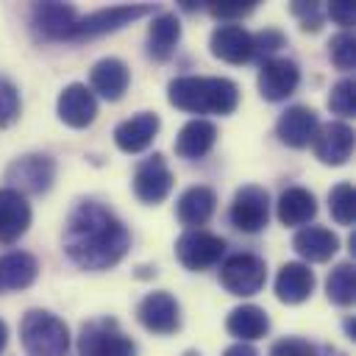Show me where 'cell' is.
I'll use <instances>...</instances> for the list:
<instances>
[{"instance_id": "1", "label": "cell", "mask_w": 356, "mask_h": 356, "mask_svg": "<svg viewBox=\"0 0 356 356\" xmlns=\"http://www.w3.org/2000/svg\"><path fill=\"white\" fill-rule=\"evenodd\" d=\"M131 234L122 220L97 200H81L64 225V253L81 270H108L125 259Z\"/></svg>"}, {"instance_id": "2", "label": "cell", "mask_w": 356, "mask_h": 356, "mask_svg": "<svg viewBox=\"0 0 356 356\" xmlns=\"http://www.w3.org/2000/svg\"><path fill=\"white\" fill-rule=\"evenodd\" d=\"M170 106L189 114H231L239 106V86L220 75H178L167 83Z\"/></svg>"}, {"instance_id": "3", "label": "cell", "mask_w": 356, "mask_h": 356, "mask_svg": "<svg viewBox=\"0 0 356 356\" xmlns=\"http://www.w3.org/2000/svg\"><path fill=\"white\" fill-rule=\"evenodd\" d=\"M19 342L28 356H67L70 328L53 312L31 309L19 320Z\"/></svg>"}, {"instance_id": "4", "label": "cell", "mask_w": 356, "mask_h": 356, "mask_svg": "<svg viewBox=\"0 0 356 356\" xmlns=\"http://www.w3.org/2000/svg\"><path fill=\"white\" fill-rule=\"evenodd\" d=\"M78 356H136V345L120 331L114 317H100L83 323L78 334Z\"/></svg>"}, {"instance_id": "5", "label": "cell", "mask_w": 356, "mask_h": 356, "mask_svg": "<svg viewBox=\"0 0 356 356\" xmlns=\"http://www.w3.org/2000/svg\"><path fill=\"white\" fill-rule=\"evenodd\" d=\"M153 6H111V8H97L86 17H78V22L72 25L67 42H81V39H97L106 33H114L125 25H131L134 19H142L147 14H153Z\"/></svg>"}, {"instance_id": "6", "label": "cell", "mask_w": 356, "mask_h": 356, "mask_svg": "<svg viewBox=\"0 0 356 356\" xmlns=\"http://www.w3.org/2000/svg\"><path fill=\"white\" fill-rule=\"evenodd\" d=\"M222 253H225V239L206 228H189L175 239V256L192 273L217 267L222 261Z\"/></svg>"}, {"instance_id": "7", "label": "cell", "mask_w": 356, "mask_h": 356, "mask_svg": "<svg viewBox=\"0 0 356 356\" xmlns=\"http://www.w3.org/2000/svg\"><path fill=\"white\" fill-rule=\"evenodd\" d=\"M264 281H267V264L256 253H234L220 264V284L236 298H250L261 292Z\"/></svg>"}, {"instance_id": "8", "label": "cell", "mask_w": 356, "mask_h": 356, "mask_svg": "<svg viewBox=\"0 0 356 356\" xmlns=\"http://www.w3.org/2000/svg\"><path fill=\"white\" fill-rule=\"evenodd\" d=\"M6 181H11V189H17L19 195H42L53 186L56 181V161L44 153H28L19 156L8 164L6 170Z\"/></svg>"}, {"instance_id": "9", "label": "cell", "mask_w": 356, "mask_h": 356, "mask_svg": "<svg viewBox=\"0 0 356 356\" xmlns=\"http://www.w3.org/2000/svg\"><path fill=\"white\" fill-rule=\"evenodd\" d=\"M228 220L242 234H259L270 220V195H267V189H261L256 184L239 186L234 200H231Z\"/></svg>"}, {"instance_id": "10", "label": "cell", "mask_w": 356, "mask_h": 356, "mask_svg": "<svg viewBox=\"0 0 356 356\" xmlns=\"http://www.w3.org/2000/svg\"><path fill=\"white\" fill-rule=\"evenodd\" d=\"M170 192H172V172H170L161 153H153V156H147L145 161L136 164V170H134V195L142 203L159 206L161 200H167Z\"/></svg>"}, {"instance_id": "11", "label": "cell", "mask_w": 356, "mask_h": 356, "mask_svg": "<svg viewBox=\"0 0 356 356\" xmlns=\"http://www.w3.org/2000/svg\"><path fill=\"white\" fill-rule=\"evenodd\" d=\"M136 317H139V323H142L150 334L167 337V334H175V331L181 328V306H178V300H175L170 292H164V289L147 292V295L139 300V306H136Z\"/></svg>"}, {"instance_id": "12", "label": "cell", "mask_w": 356, "mask_h": 356, "mask_svg": "<svg viewBox=\"0 0 356 356\" xmlns=\"http://www.w3.org/2000/svg\"><path fill=\"white\" fill-rule=\"evenodd\" d=\"M300 83V67L286 58V56H275L261 61L259 67V95L270 103L286 100Z\"/></svg>"}, {"instance_id": "13", "label": "cell", "mask_w": 356, "mask_h": 356, "mask_svg": "<svg viewBox=\"0 0 356 356\" xmlns=\"http://www.w3.org/2000/svg\"><path fill=\"white\" fill-rule=\"evenodd\" d=\"M211 56L225 64H245L253 58V33L239 22H222L209 36Z\"/></svg>"}, {"instance_id": "14", "label": "cell", "mask_w": 356, "mask_h": 356, "mask_svg": "<svg viewBox=\"0 0 356 356\" xmlns=\"http://www.w3.org/2000/svg\"><path fill=\"white\" fill-rule=\"evenodd\" d=\"M56 111H58V120L64 125L86 128L97 117V100L86 83H70L61 89V95L56 100Z\"/></svg>"}, {"instance_id": "15", "label": "cell", "mask_w": 356, "mask_h": 356, "mask_svg": "<svg viewBox=\"0 0 356 356\" xmlns=\"http://www.w3.org/2000/svg\"><path fill=\"white\" fill-rule=\"evenodd\" d=\"M320 128L317 111L309 106H289L286 111H281L278 122H275V136L286 145V147H309L314 134Z\"/></svg>"}, {"instance_id": "16", "label": "cell", "mask_w": 356, "mask_h": 356, "mask_svg": "<svg viewBox=\"0 0 356 356\" xmlns=\"http://www.w3.org/2000/svg\"><path fill=\"white\" fill-rule=\"evenodd\" d=\"M312 145H314V156H317L323 164L339 167V164H345V161L350 159V153H353V131H350V125L334 120V122H325V125L317 128Z\"/></svg>"}, {"instance_id": "17", "label": "cell", "mask_w": 356, "mask_h": 356, "mask_svg": "<svg viewBox=\"0 0 356 356\" xmlns=\"http://www.w3.org/2000/svg\"><path fill=\"white\" fill-rule=\"evenodd\" d=\"M78 17L81 14L75 11V6H67V3H36L31 11L33 31L47 42L67 39L72 25L78 22Z\"/></svg>"}, {"instance_id": "18", "label": "cell", "mask_w": 356, "mask_h": 356, "mask_svg": "<svg viewBox=\"0 0 356 356\" xmlns=\"http://www.w3.org/2000/svg\"><path fill=\"white\" fill-rule=\"evenodd\" d=\"M159 128H161V120L156 111H139L114 128V142L122 153H142L156 139Z\"/></svg>"}, {"instance_id": "19", "label": "cell", "mask_w": 356, "mask_h": 356, "mask_svg": "<svg viewBox=\"0 0 356 356\" xmlns=\"http://www.w3.org/2000/svg\"><path fill=\"white\" fill-rule=\"evenodd\" d=\"M31 225V206L25 195L11 186L0 189V245H14Z\"/></svg>"}, {"instance_id": "20", "label": "cell", "mask_w": 356, "mask_h": 356, "mask_svg": "<svg viewBox=\"0 0 356 356\" xmlns=\"http://www.w3.org/2000/svg\"><path fill=\"white\" fill-rule=\"evenodd\" d=\"M89 83H92V95L97 92L103 100H120L131 83V72H128V64L122 58H100L92 72H89Z\"/></svg>"}, {"instance_id": "21", "label": "cell", "mask_w": 356, "mask_h": 356, "mask_svg": "<svg viewBox=\"0 0 356 356\" xmlns=\"http://www.w3.org/2000/svg\"><path fill=\"white\" fill-rule=\"evenodd\" d=\"M314 292V273L309 270V264L300 261H286L281 264L278 275H275V298L281 303H303L309 300Z\"/></svg>"}, {"instance_id": "22", "label": "cell", "mask_w": 356, "mask_h": 356, "mask_svg": "<svg viewBox=\"0 0 356 356\" xmlns=\"http://www.w3.org/2000/svg\"><path fill=\"white\" fill-rule=\"evenodd\" d=\"M214 209H217V195H214V189L197 184V186H189V189L181 192L178 206H175V214H178L181 225H186V231H189V228L206 225V222L211 220Z\"/></svg>"}, {"instance_id": "23", "label": "cell", "mask_w": 356, "mask_h": 356, "mask_svg": "<svg viewBox=\"0 0 356 356\" xmlns=\"http://www.w3.org/2000/svg\"><path fill=\"white\" fill-rule=\"evenodd\" d=\"M39 275V261L25 250H8L0 256V295L28 289Z\"/></svg>"}, {"instance_id": "24", "label": "cell", "mask_w": 356, "mask_h": 356, "mask_svg": "<svg viewBox=\"0 0 356 356\" xmlns=\"http://www.w3.org/2000/svg\"><path fill=\"white\" fill-rule=\"evenodd\" d=\"M214 142H217V125L211 120L195 117V120H189L178 131V136H175V153L181 159L195 161V159H203L214 147Z\"/></svg>"}, {"instance_id": "25", "label": "cell", "mask_w": 356, "mask_h": 356, "mask_svg": "<svg viewBox=\"0 0 356 356\" xmlns=\"http://www.w3.org/2000/svg\"><path fill=\"white\" fill-rule=\"evenodd\" d=\"M181 42V22L172 11H159L147 28V56L153 61H167Z\"/></svg>"}, {"instance_id": "26", "label": "cell", "mask_w": 356, "mask_h": 356, "mask_svg": "<svg viewBox=\"0 0 356 356\" xmlns=\"http://www.w3.org/2000/svg\"><path fill=\"white\" fill-rule=\"evenodd\" d=\"M292 248L298 250L300 259L306 261H328L339 250V236L331 228L323 225H306L295 234Z\"/></svg>"}, {"instance_id": "27", "label": "cell", "mask_w": 356, "mask_h": 356, "mask_svg": "<svg viewBox=\"0 0 356 356\" xmlns=\"http://www.w3.org/2000/svg\"><path fill=\"white\" fill-rule=\"evenodd\" d=\"M225 328L231 337H236L239 342H253V339H261L267 331H270V317L261 306L256 303H242L236 309H231L228 320H225Z\"/></svg>"}, {"instance_id": "28", "label": "cell", "mask_w": 356, "mask_h": 356, "mask_svg": "<svg viewBox=\"0 0 356 356\" xmlns=\"http://www.w3.org/2000/svg\"><path fill=\"white\" fill-rule=\"evenodd\" d=\"M275 214L284 225H306L317 214V200L306 186H286L275 203Z\"/></svg>"}, {"instance_id": "29", "label": "cell", "mask_w": 356, "mask_h": 356, "mask_svg": "<svg viewBox=\"0 0 356 356\" xmlns=\"http://www.w3.org/2000/svg\"><path fill=\"white\" fill-rule=\"evenodd\" d=\"M325 292H328V300L337 303V306H350L353 303V298H356V270H353L350 261H339L328 273Z\"/></svg>"}, {"instance_id": "30", "label": "cell", "mask_w": 356, "mask_h": 356, "mask_svg": "<svg viewBox=\"0 0 356 356\" xmlns=\"http://www.w3.org/2000/svg\"><path fill=\"white\" fill-rule=\"evenodd\" d=\"M353 200H356L353 184H348V181L337 184V186L328 192V211H331V217H334L339 225H350V222H353Z\"/></svg>"}, {"instance_id": "31", "label": "cell", "mask_w": 356, "mask_h": 356, "mask_svg": "<svg viewBox=\"0 0 356 356\" xmlns=\"http://www.w3.org/2000/svg\"><path fill=\"white\" fill-rule=\"evenodd\" d=\"M353 47H356L353 33H350V31H339V33L331 36V42H328V56H331V61H334L339 70L348 72V70H353V64H356Z\"/></svg>"}, {"instance_id": "32", "label": "cell", "mask_w": 356, "mask_h": 356, "mask_svg": "<svg viewBox=\"0 0 356 356\" xmlns=\"http://www.w3.org/2000/svg\"><path fill=\"white\" fill-rule=\"evenodd\" d=\"M281 47H286V36L278 28H264V31L253 33V58H259V61L275 58V53Z\"/></svg>"}, {"instance_id": "33", "label": "cell", "mask_w": 356, "mask_h": 356, "mask_svg": "<svg viewBox=\"0 0 356 356\" xmlns=\"http://www.w3.org/2000/svg\"><path fill=\"white\" fill-rule=\"evenodd\" d=\"M19 108H22V103H19L17 86H14L8 78L0 75V128L14 125L17 117H19Z\"/></svg>"}, {"instance_id": "34", "label": "cell", "mask_w": 356, "mask_h": 356, "mask_svg": "<svg viewBox=\"0 0 356 356\" xmlns=\"http://www.w3.org/2000/svg\"><path fill=\"white\" fill-rule=\"evenodd\" d=\"M353 78H342L331 86V95H328V108L339 117H350L353 114Z\"/></svg>"}, {"instance_id": "35", "label": "cell", "mask_w": 356, "mask_h": 356, "mask_svg": "<svg viewBox=\"0 0 356 356\" xmlns=\"http://www.w3.org/2000/svg\"><path fill=\"white\" fill-rule=\"evenodd\" d=\"M256 8V3H209L206 11L222 22H239L242 17H248Z\"/></svg>"}, {"instance_id": "36", "label": "cell", "mask_w": 356, "mask_h": 356, "mask_svg": "<svg viewBox=\"0 0 356 356\" xmlns=\"http://www.w3.org/2000/svg\"><path fill=\"white\" fill-rule=\"evenodd\" d=\"M270 356H317L314 345L300 339V337H284L278 342H273Z\"/></svg>"}, {"instance_id": "37", "label": "cell", "mask_w": 356, "mask_h": 356, "mask_svg": "<svg viewBox=\"0 0 356 356\" xmlns=\"http://www.w3.org/2000/svg\"><path fill=\"white\" fill-rule=\"evenodd\" d=\"M292 14L300 19L303 31H320V25H323V6L320 3H292Z\"/></svg>"}, {"instance_id": "38", "label": "cell", "mask_w": 356, "mask_h": 356, "mask_svg": "<svg viewBox=\"0 0 356 356\" xmlns=\"http://www.w3.org/2000/svg\"><path fill=\"white\" fill-rule=\"evenodd\" d=\"M328 17L337 25H342V31H348L353 25V6L350 3H331L328 6Z\"/></svg>"}, {"instance_id": "39", "label": "cell", "mask_w": 356, "mask_h": 356, "mask_svg": "<svg viewBox=\"0 0 356 356\" xmlns=\"http://www.w3.org/2000/svg\"><path fill=\"white\" fill-rule=\"evenodd\" d=\"M222 356H259V350L253 345H248V342H234V345L225 348Z\"/></svg>"}, {"instance_id": "40", "label": "cell", "mask_w": 356, "mask_h": 356, "mask_svg": "<svg viewBox=\"0 0 356 356\" xmlns=\"http://www.w3.org/2000/svg\"><path fill=\"white\" fill-rule=\"evenodd\" d=\"M6 342H8V328H6V323L0 320V353L6 350Z\"/></svg>"}]
</instances>
